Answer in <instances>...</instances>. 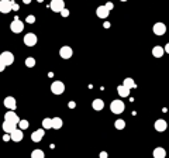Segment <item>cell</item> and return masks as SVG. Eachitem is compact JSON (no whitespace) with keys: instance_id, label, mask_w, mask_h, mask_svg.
Returning <instances> with one entry per match:
<instances>
[{"instance_id":"cell-4","label":"cell","mask_w":169,"mask_h":158,"mask_svg":"<svg viewBox=\"0 0 169 158\" xmlns=\"http://www.w3.org/2000/svg\"><path fill=\"white\" fill-rule=\"evenodd\" d=\"M4 121H9V123H13V124H17V126H19L20 117H19V115H17L16 112L10 110V112H7V113L4 115Z\"/></svg>"},{"instance_id":"cell-23","label":"cell","mask_w":169,"mask_h":158,"mask_svg":"<svg viewBox=\"0 0 169 158\" xmlns=\"http://www.w3.org/2000/svg\"><path fill=\"white\" fill-rule=\"evenodd\" d=\"M42 128H45V130L52 128V119H49V117L44 119V120H42Z\"/></svg>"},{"instance_id":"cell-1","label":"cell","mask_w":169,"mask_h":158,"mask_svg":"<svg viewBox=\"0 0 169 158\" xmlns=\"http://www.w3.org/2000/svg\"><path fill=\"white\" fill-rule=\"evenodd\" d=\"M14 62V55L10 51H4L0 54V71H4L6 66H9Z\"/></svg>"},{"instance_id":"cell-28","label":"cell","mask_w":169,"mask_h":158,"mask_svg":"<svg viewBox=\"0 0 169 158\" xmlns=\"http://www.w3.org/2000/svg\"><path fill=\"white\" fill-rule=\"evenodd\" d=\"M27 23H28V24H34V23H35V17H34V16H27Z\"/></svg>"},{"instance_id":"cell-31","label":"cell","mask_w":169,"mask_h":158,"mask_svg":"<svg viewBox=\"0 0 169 158\" xmlns=\"http://www.w3.org/2000/svg\"><path fill=\"white\" fill-rule=\"evenodd\" d=\"M99 157H100V158H109V154H107V152H106V151H102V152H100V155H99Z\"/></svg>"},{"instance_id":"cell-18","label":"cell","mask_w":169,"mask_h":158,"mask_svg":"<svg viewBox=\"0 0 169 158\" xmlns=\"http://www.w3.org/2000/svg\"><path fill=\"white\" fill-rule=\"evenodd\" d=\"M16 128H17V124H13V123H9V121H4V123H3V130H4V133L11 134Z\"/></svg>"},{"instance_id":"cell-26","label":"cell","mask_w":169,"mask_h":158,"mask_svg":"<svg viewBox=\"0 0 169 158\" xmlns=\"http://www.w3.org/2000/svg\"><path fill=\"white\" fill-rule=\"evenodd\" d=\"M28 126H30L28 120H20V123H19V127H20L21 130H25V128H28Z\"/></svg>"},{"instance_id":"cell-19","label":"cell","mask_w":169,"mask_h":158,"mask_svg":"<svg viewBox=\"0 0 169 158\" xmlns=\"http://www.w3.org/2000/svg\"><path fill=\"white\" fill-rule=\"evenodd\" d=\"M130 90H131V89L126 88L124 85H120V86L117 88V92H118V95L121 96V97H127V96H130Z\"/></svg>"},{"instance_id":"cell-35","label":"cell","mask_w":169,"mask_h":158,"mask_svg":"<svg viewBox=\"0 0 169 158\" xmlns=\"http://www.w3.org/2000/svg\"><path fill=\"white\" fill-rule=\"evenodd\" d=\"M103 27H104V28H109V27H110V23H104Z\"/></svg>"},{"instance_id":"cell-12","label":"cell","mask_w":169,"mask_h":158,"mask_svg":"<svg viewBox=\"0 0 169 158\" xmlns=\"http://www.w3.org/2000/svg\"><path fill=\"white\" fill-rule=\"evenodd\" d=\"M168 128V123H166V120H164V119H158L157 121H155V130L159 131V133H162V131H165Z\"/></svg>"},{"instance_id":"cell-29","label":"cell","mask_w":169,"mask_h":158,"mask_svg":"<svg viewBox=\"0 0 169 158\" xmlns=\"http://www.w3.org/2000/svg\"><path fill=\"white\" fill-rule=\"evenodd\" d=\"M104 6L107 7V9H109V10H113V7H114V4H113L111 1H107V3H106Z\"/></svg>"},{"instance_id":"cell-20","label":"cell","mask_w":169,"mask_h":158,"mask_svg":"<svg viewBox=\"0 0 169 158\" xmlns=\"http://www.w3.org/2000/svg\"><path fill=\"white\" fill-rule=\"evenodd\" d=\"M92 107H93L95 110H103V107H104V102H103L102 99H95V100L92 102Z\"/></svg>"},{"instance_id":"cell-2","label":"cell","mask_w":169,"mask_h":158,"mask_svg":"<svg viewBox=\"0 0 169 158\" xmlns=\"http://www.w3.org/2000/svg\"><path fill=\"white\" fill-rule=\"evenodd\" d=\"M124 109H126V105H124V102L123 100H113L111 102V105H110V110H111V113H114V115H120V113H123L124 112Z\"/></svg>"},{"instance_id":"cell-14","label":"cell","mask_w":169,"mask_h":158,"mask_svg":"<svg viewBox=\"0 0 169 158\" xmlns=\"http://www.w3.org/2000/svg\"><path fill=\"white\" fill-rule=\"evenodd\" d=\"M4 106H6L7 109H10V110H14V109L17 107V102H16V99H14L13 96H7V97L4 99Z\"/></svg>"},{"instance_id":"cell-13","label":"cell","mask_w":169,"mask_h":158,"mask_svg":"<svg viewBox=\"0 0 169 158\" xmlns=\"http://www.w3.org/2000/svg\"><path fill=\"white\" fill-rule=\"evenodd\" d=\"M96 14H97V17H100V19H107V16L110 14V10H109L106 6H99L97 10H96Z\"/></svg>"},{"instance_id":"cell-9","label":"cell","mask_w":169,"mask_h":158,"mask_svg":"<svg viewBox=\"0 0 169 158\" xmlns=\"http://www.w3.org/2000/svg\"><path fill=\"white\" fill-rule=\"evenodd\" d=\"M72 54H74V51H72V48L69 45H65V47H62L59 50V57L63 58V59H69L72 57Z\"/></svg>"},{"instance_id":"cell-27","label":"cell","mask_w":169,"mask_h":158,"mask_svg":"<svg viewBox=\"0 0 169 158\" xmlns=\"http://www.w3.org/2000/svg\"><path fill=\"white\" fill-rule=\"evenodd\" d=\"M25 65H27L28 68H32V66L35 65V59H34V58H31V57H28V58L25 59Z\"/></svg>"},{"instance_id":"cell-30","label":"cell","mask_w":169,"mask_h":158,"mask_svg":"<svg viewBox=\"0 0 169 158\" xmlns=\"http://www.w3.org/2000/svg\"><path fill=\"white\" fill-rule=\"evenodd\" d=\"M61 14H62V17H68V16H69V10H68V9H63V10L61 11Z\"/></svg>"},{"instance_id":"cell-37","label":"cell","mask_w":169,"mask_h":158,"mask_svg":"<svg viewBox=\"0 0 169 158\" xmlns=\"http://www.w3.org/2000/svg\"><path fill=\"white\" fill-rule=\"evenodd\" d=\"M42 1H44V0H38V3H42Z\"/></svg>"},{"instance_id":"cell-11","label":"cell","mask_w":169,"mask_h":158,"mask_svg":"<svg viewBox=\"0 0 169 158\" xmlns=\"http://www.w3.org/2000/svg\"><path fill=\"white\" fill-rule=\"evenodd\" d=\"M45 128H40V130H35L34 133L31 134V140L34 141V143H40L42 138H44V136H45V131H44Z\"/></svg>"},{"instance_id":"cell-32","label":"cell","mask_w":169,"mask_h":158,"mask_svg":"<svg viewBox=\"0 0 169 158\" xmlns=\"http://www.w3.org/2000/svg\"><path fill=\"white\" fill-rule=\"evenodd\" d=\"M19 9H20V6H19V4H17V3H14V1H13V10H19Z\"/></svg>"},{"instance_id":"cell-38","label":"cell","mask_w":169,"mask_h":158,"mask_svg":"<svg viewBox=\"0 0 169 158\" xmlns=\"http://www.w3.org/2000/svg\"><path fill=\"white\" fill-rule=\"evenodd\" d=\"M120 1H127V0H120Z\"/></svg>"},{"instance_id":"cell-6","label":"cell","mask_w":169,"mask_h":158,"mask_svg":"<svg viewBox=\"0 0 169 158\" xmlns=\"http://www.w3.org/2000/svg\"><path fill=\"white\" fill-rule=\"evenodd\" d=\"M51 10L55 13H61L65 9V1L63 0H51V4H49Z\"/></svg>"},{"instance_id":"cell-34","label":"cell","mask_w":169,"mask_h":158,"mask_svg":"<svg viewBox=\"0 0 169 158\" xmlns=\"http://www.w3.org/2000/svg\"><path fill=\"white\" fill-rule=\"evenodd\" d=\"M165 52H166V54H169V42H168V44H166V45H165Z\"/></svg>"},{"instance_id":"cell-24","label":"cell","mask_w":169,"mask_h":158,"mask_svg":"<svg viewBox=\"0 0 169 158\" xmlns=\"http://www.w3.org/2000/svg\"><path fill=\"white\" fill-rule=\"evenodd\" d=\"M31 158H45V154L42 150H34L31 152Z\"/></svg>"},{"instance_id":"cell-15","label":"cell","mask_w":169,"mask_h":158,"mask_svg":"<svg viewBox=\"0 0 169 158\" xmlns=\"http://www.w3.org/2000/svg\"><path fill=\"white\" fill-rule=\"evenodd\" d=\"M10 136H11V140H13L14 143H20L21 140H23V136H24V134H23V130H21V128H16Z\"/></svg>"},{"instance_id":"cell-25","label":"cell","mask_w":169,"mask_h":158,"mask_svg":"<svg viewBox=\"0 0 169 158\" xmlns=\"http://www.w3.org/2000/svg\"><path fill=\"white\" fill-rule=\"evenodd\" d=\"M114 127H116L117 130H123L124 127H126V121L124 120H121V119H118L114 121Z\"/></svg>"},{"instance_id":"cell-3","label":"cell","mask_w":169,"mask_h":158,"mask_svg":"<svg viewBox=\"0 0 169 158\" xmlns=\"http://www.w3.org/2000/svg\"><path fill=\"white\" fill-rule=\"evenodd\" d=\"M51 90H52L54 95H62L65 92V85L61 81H54L51 85Z\"/></svg>"},{"instance_id":"cell-22","label":"cell","mask_w":169,"mask_h":158,"mask_svg":"<svg viewBox=\"0 0 169 158\" xmlns=\"http://www.w3.org/2000/svg\"><path fill=\"white\" fill-rule=\"evenodd\" d=\"M123 85H124L126 88H128V89H134V88L137 86L133 78H126V79H124V82H123Z\"/></svg>"},{"instance_id":"cell-10","label":"cell","mask_w":169,"mask_h":158,"mask_svg":"<svg viewBox=\"0 0 169 158\" xmlns=\"http://www.w3.org/2000/svg\"><path fill=\"white\" fill-rule=\"evenodd\" d=\"M152 30H154V34H157V35H164L166 32V26L164 23H155Z\"/></svg>"},{"instance_id":"cell-17","label":"cell","mask_w":169,"mask_h":158,"mask_svg":"<svg viewBox=\"0 0 169 158\" xmlns=\"http://www.w3.org/2000/svg\"><path fill=\"white\" fill-rule=\"evenodd\" d=\"M164 52H165V48L161 47V45H157V47L152 48V55H154L155 58H162V57H164Z\"/></svg>"},{"instance_id":"cell-36","label":"cell","mask_w":169,"mask_h":158,"mask_svg":"<svg viewBox=\"0 0 169 158\" xmlns=\"http://www.w3.org/2000/svg\"><path fill=\"white\" fill-rule=\"evenodd\" d=\"M23 1H24L25 4H30V3H31V0H23Z\"/></svg>"},{"instance_id":"cell-33","label":"cell","mask_w":169,"mask_h":158,"mask_svg":"<svg viewBox=\"0 0 169 158\" xmlns=\"http://www.w3.org/2000/svg\"><path fill=\"white\" fill-rule=\"evenodd\" d=\"M69 109H75V107H76V103H75V102H69Z\"/></svg>"},{"instance_id":"cell-5","label":"cell","mask_w":169,"mask_h":158,"mask_svg":"<svg viewBox=\"0 0 169 158\" xmlns=\"http://www.w3.org/2000/svg\"><path fill=\"white\" fill-rule=\"evenodd\" d=\"M13 10V0H0V11L7 14Z\"/></svg>"},{"instance_id":"cell-16","label":"cell","mask_w":169,"mask_h":158,"mask_svg":"<svg viewBox=\"0 0 169 158\" xmlns=\"http://www.w3.org/2000/svg\"><path fill=\"white\" fill-rule=\"evenodd\" d=\"M152 154H154V158H166V150L162 147H157Z\"/></svg>"},{"instance_id":"cell-21","label":"cell","mask_w":169,"mask_h":158,"mask_svg":"<svg viewBox=\"0 0 169 158\" xmlns=\"http://www.w3.org/2000/svg\"><path fill=\"white\" fill-rule=\"evenodd\" d=\"M63 126V121L61 117H54L52 119V128L54 130H59V128H62Z\"/></svg>"},{"instance_id":"cell-8","label":"cell","mask_w":169,"mask_h":158,"mask_svg":"<svg viewBox=\"0 0 169 158\" xmlns=\"http://www.w3.org/2000/svg\"><path fill=\"white\" fill-rule=\"evenodd\" d=\"M24 44L27 45V47H34L35 44H37V37H35V34H32V32H28V34H25L24 35Z\"/></svg>"},{"instance_id":"cell-7","label":"cell","mask_w":169,"mask_h":158,"mask_svg":"<svg viewBox=\"0 0 169 158\" xmlns=\"http://www.w3.org/2000/svg\"><path fill=\"white\" fill-rule=\"evenodd\" d=\"M10 30L13 32H16V34H19V32H21L24 30V23H21L19 19H16V20L10 24Z\"/></svg>"}]
</instances>
